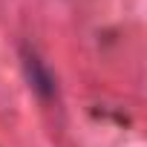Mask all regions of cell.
Masks as SVG:
<instances>
[{
  "mask_svg": "<svg viewBox=\"0 0 147 147\" xmlns=\"http://www.w3.org/2000/svg\"><path fill=\"white\" fill-rule=\"evenodd\" d=\"M26 72H29V81H32V87L43 95V98H52L55 95V78L49 75V69L43 66V61L40 58H35V55H26Z\"/></svg>",
  "mask_w": 147,
  "mask_h": 147,
  "instance_id": "6da1fadb",
  "label": "cell"
}]
</instances>
